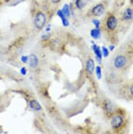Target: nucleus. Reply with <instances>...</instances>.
<instances>
[{
  "label": "nucleus",
  "mask_w": 133,
  "mask_h": 134,
  "mask_svg": "<svg viewBox=\"0 0 133 134\" xmlns=\"http://www.w3.org/2000/svg\"><path fill=\"white\" fill-rule=\"evenodd\" d=\"M118 17L115 14V12H109L106 14L103 21H102V30L106 36V38L111 42L117 41V30H118Z\"/></svg>",
  "instance_id": "f257e3e1"
},
{
  "label": "nucleus",
  "mask_w": 133,
  "mask_h": 134,
  "mask_svg": "<svg viewBox=\"0 0 133 134\" xmlns=\"http://www.w3.org/2000/svg\"><path fill=\"white\" fill-rule=\"evenodd\" d=\"M129 124V116L125 110L123 109H116L114 115L110 117V125L115 133L124 132V127H128Z\"/></svg>",
  "instance_id": "f03ea898"
},
{
  "label": "nucleus",
  "mask_w": 133,
  "mask_h": 134,
  "mask_svg": "<svg viewBox=\"0 0 133 134\" xmlns=\"http://www.w3.org/2000/svg\"><path fill=\"white\" fill-rule=\"evenodd\" d=\"M132 63V56H130L129 54L124 53H118L113 60V66L115 70H118V71H124L130 66V64Z\"/></svg>",
  "instance_id": "7ed1b4c3"
},
{
  "label": "nucleus",
  "mask_w": 133,
  "mask_h": 134,
  "mask_svg": "<svg viewBox=\"0 0 133 134\" xmlns=\"http://www.w3.org/2000/svg\"><path fill=\"white\" fill-rule=\"evenodd\" d=\"M108 7V2L107 1H102L99 2V4L94 5L88 12V17H99L101 15H103L106 13V9Z\"/></svg>",
  "instance_id": "20e7f679"
},
{
  "label": "nucleus",
  "mask_w": 133,
  "mask_h": 134,
  "mask_svg": "<svg viewBox=\"0 0 133 134\" xmlns=\"http://www.w3.org/2000/svg\"><path fill=\"white\" fill-rule=\"evenodd\" d=\"M47 22V16L43 10L38 9L33 15V24H35L36 29L37 30H41L45 26V24Z\"/></svg>",
  "instance_id": "39448f33"
},
{
  "label": "nucleus",
  "mask_w": 133,
  "mask_h": 134,
  "mask_svg": "<svg viewBox=\"0 0 133 134\" xmlns=\"http://www.w3.org/2000/svg\"><path fill=\"white\" fill-rule=\"evenodd\" d=\"M102 110H103L104 115L107 116L108 118H110L111 116L114 115V112H115V110H116V108H115V104L110 101L109 99L104 97L103 101H102Z\"/></svg>",
  "instance_id": "423d86ee"
},
{
  "label": "nucleus",
  "mask_w": 133,
  "mask_h": 134,
  "mask_svg": "<svg viewBox=\"0 0 133 134\" xmlns=\"http://www.w3.org/2000/svg\"><path fill=\"white\" fill-rule=\"evenodd\" d=\"M133 20V7L130 6V7H126L122 13H120V16H119V21L120 23H129V22H132Z\"/></svg>",
  "instance_id": "0eeeda50"
},
{
  "label": "nucleus",
  "mask_w": 133,
  "mask_h": 134,
  "mask_svg": "<svg viewBox=\"0 0 133 134\" xmlns=\"http://www.w3.org/2000/svg\"><path fill=\"white\" fill-rule=\"evenodd\" d=\"M85 69L87 71V75H93V72H94V60L92 57H87L85 62Z\"/></svg>",
  "instance_id": "6e6552de"
},
{
  "label": "nucleus",
  "mask_w": 133,
  "mask_h": 134,
  "mask_svg": "<svg viewBox=\"0 0 133 134\" xmlns=\"http://www.w3.org/2000/svg\"><path fill=\"white\" fill-rule=\"evenodd\" d=\"M29 65L31 69H37L39 66V59L37 57V55H35V54H31V55L29 56Z\"/></svg>",
  "instance_id": "1a4fd4ad"
},
{
  "label": "nucleus",
  "mask_w": 133,
  "mask_h": 134,
  "mask_svg": "<svg viewBox=\"0 0 133 134\" xmlns=\"http://www.w3.org/2000/svg\"><path fill=\"white\" fill-rule=\"evenodd\" d=\"M29 105H30V108H31L32 110H35V111H40V110H41L40 104H39V103L36 101L35 99H31V100H30Z\"/></svg>",
  "instance_id": "9d476101"
},
{
  "label": "nucleus",
  "mask_w": 133,
  "mask_h": 134,
  "mask_svg": "<svg viewBox=\"0 0 133 134\" xmlns=\"http://www.w3.org/2000/svg\"><path fill=\"white\" fill-rule=\"evenodd\" d=\"M87 4V0H75V6L78 10H81Z\"/></svg>",
  "instance_id": "9b49d317"
},
{
  "label": "nucleus",
  "mask_w": 133,
  "mask_h": 134,
  "mask_svg": "<svg viewBox=\"0 0 133 134\" xmlns=\"http://www.w3.org/2000/svg\"><path fill=\"white\" fill-rule=\"evenodd\" d=\"M126 92H128V95L130 97H133V83L129 85V87L126 88Z\"/></svg>",
  "instance_id": "f8f14e48"
},
{
  "label": "nucleus",
  "mask_w": 133,
  "mask_h": 134,
  "mask_svg": "<svg viewBox=\"0 0 133 134\" xmlns=\"http://www.w3.org/2000/svg\"><path fill=\"white\" fill-rule=\"evenodd\" d=\"M64 16H69V6L65 5L64 7H63V17Z\"/></svg>",
  "instance_id": "ddd939ff"
},
{
  "label": "nucleus",
  "mask_w": 133,
  "mask_h": 134,
  "mask_svg": "<svg viewBox=\"0 0 133 134\" xmlns=\"http://www.w3.org/2000/svg\"><path fill=\"white\" fill-rule=\"evenodd\" d=\"M92 36L94 38H100V31L99 30H92Z\"/></svg>",
  "instance_id": "4468645a"
},
{
  "label": "nucleus",
  "mask_w": 133,
  "mask_h": 134,
  "mask_svg": "<svg viewBox=\"0 0 133 134\" xmlns=\"http://www.w3.org/2000/svg\"><path fill=\"white\" fill-rule=\"evenodd\" d=\"M52 4H54V5H57V4H60L61 2V0H49Z\"/></svg>",
  "instance_id": "2eb2a0df"
},
{
  "label": "nucleus",
  "mask_w": 133,
  "mask_h": 134,
  "mask_svg": "<svg viewBox=\"0 0 133 134\" xmlns=\"http://www.w3.org/2000/svg\"><path fill=\"white\" fill-rule=\"evenodd\" d=\"M130 6H132L133 7V0H130Z\"/></svg>",
  "instance_id": "dca6fc26"
}]
</instances>
